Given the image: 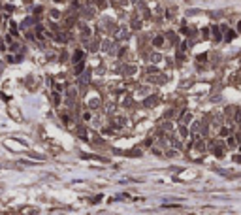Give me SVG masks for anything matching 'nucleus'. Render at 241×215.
I'll return each mask as SVG.
<instances>
[{
	"mask_svg": "<svg viewBox=\"0 0 241 215\" xmlns=\"http://www.w3.org/2000/svg\"><path fill=\"white\" fill-rule=\"evenodd\" d=\"M239 32H241V23H239Z\"/></svg>",
	"mask_w": 241,
	"mask_h": 215,
	"instance_id": "9b49d317",
	"label": "nucleus"
},
{
	"mask_svg": "<svg viewBox=\"0 0 241 215\" xmlns=\"http://www.w3.org/2000/svg\"><path fill=\"white\" fill-rule=\"evenodd\" d=\"M81 57H83V53H81V51H75V55H74V61H75V62H79V61H81Z\"/></svg>",
	"mask_w": 241,
	"mask_h": 215,
	"instance_id": "0eeeda50",
	"label": "nucleus"
},
{
	"mask_svg": "<svg viewBox=\"0 0 241 215\" xmlns=\"http://www.w3.org/2000/svg\"><path fill=\"white\" fill-rule=\"evenodd\" d=\"M160 59H162L160 53H153V55H151V62H158Z\"/></svg>",
	"mask_w": 241,
	"mask_h": 215,
	"instance_id": "39448f33",
	"label": "nucleus"
},
{
	"mask_svg": "<svg viewBox=\"0 0 241 215\" xmlns=\"http://www.w3.org/2000/svg\"><path fill=\"white\" fill-rule=\"evenodd\" d=\"M91 119V111H85L83 113V121H89Z\"/></svg>",
	"mask_w": 241,
	"mask_h": 215,
	"instance_id": "1a4fd4ad",
	"label": "nucleus"
},
{
	"mask_svg": "<svg viewBox=\"0 0 241 215\" xmlns=\"http://www.w3.org/2000/svg\"><path fill=\"white\" fill-rule=\"evenodd\" d=\"M98 106H100V98H92V100L89 102V108H92V109L98 108Z\"/></svg>",
	"mask_w": 241,
	"mask_h": 215,
	"instance_id": "7ed1b4c3",
	"label": "nucleus"
},
{
	"mask_svg": "<svg viewBox=\"0 0 241 215\" xmlns=\"http://www.w3.org/2000/svg\"><path fill=\"white\" fill-rule=\"evenodd\" d=\"M181 136H183V138H187V127H185V124H181Z\"/></svg>",
	"mask_w": 241,
	"mask_h": 215,
	"instance_id": "6e6552de",
	"label": "nucleus"
},
{
	"mask_svg": "<svg viewBox=\"0 0 241 215\" xmlns=\"http://www.w3.org/2000/svg\"><path fill=\"white\" fill-rule=\"evenodd\" d=\"M36 213H38L36 208H25V209L19 211V215H36Z\"/></svg>",
	"mask_w": 241,
	"mask_h": 215,
	"instance_id": "f257e3e1",
	"label": "nucleus"
},
{
	"mask_svg": "<svg viewBox=\"0 0 241 215\" xmlns=\"http://www.w3.org/2000/svg\"><path fill=\"white\" fill-rule=\"evenodd\" d=\"M153 45H155V47H162V45H164V38L162 36H155V38H153Z\"/></svg>",
	"mask_w": 241,
	"mask_h": 215,
	"instance_id": "f03ea898",
	"label": "nucleus"
},
{
	"mask_svg": "<svg viewBox=\"0 0 241 215\" xmlns=\"http://www.w3.org/2000/svg\"><path fill=\"white\" fill-rule=\"evenodd\" d=\"M228 147H237V140L232 136H228Z\"/></svg>",
	"mask_w": 241,
	"mask_h": 215,
	"instance_id": "20e7f679",
	"label": "nucleus"
},
{
	"mask_svg": "<svg viewBox=\"0 0 241 215\" xmlns=\"http://www.w3.org/2000/svg\"><path fill=\"white\" fill-rule=\"evenodd\" d=\"M51 17L57 19V17H59V11H57V9H53V11H51Z\"/></svg>",
	"mask_w": 241,
	"mask_h": 215,
	"instance_id": "9d476101",
	"label": "nucleus"
},
{
	"mask_svg": "<svg viewBox=\"0 0 241 215\" xmlns=\"http://www.w3.org/2000/svg\"><path fill=\"white\" fill-rule=\"evenodd\" d=\"M190 119H192V115H190V113H185V115H183V124L190 123Z\"/></svg>",
	"mask_w": 241,
	"mask_h": 215,
	"instance_id": "423d86ee",
	"label": "nucleus"
}]
</instances>
